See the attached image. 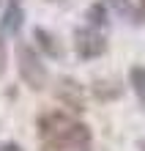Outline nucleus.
Segmentation results:
<instances>
[{"label":"nucleus","instance_id":"7ed1b4c3","mask_svg":"<svg viewBox=\"0 0 145 151\" xmlns=\"http://www.w3.org/2000/svg\"><path fill=\"white\" fill-rule=\"evenodd\" d=\"M74 50L82 60H93V58H101L107 52V36L96 28H77L74 30Z\"/></svg>","mask_w":145,"mask_h":151},{"label":"nucleus","instance_id":"f257e3e1","mask_svg":"<svg viewBox=\"0 0 145 151\" xmlns=\"http://www.w3.org/2000/svg\"><path fill=\"white\" fill-rule=\"evenodd\" d=\"M16 69H19L22 83L30 88V91H44L49 83V72L44 66L41 55L36 52L30 44H16Z\"/></svg>","mask_w":145,"mask_h":151},{"label":"nucleus","instance_id":"f8f14e48","mask_svg":"<svg viewBox=\"0 0 145 151\" xmlns=\"http://www.w3.org/2000/svg\"><path fill=\"white\" fill-rule=\"evenodd\" d=\"M129 17H131V22H134V25H142V22H145V0H140V3L131 8V14H129Z\"/></svg>","mask_w":145,"mask_h":151},{"label":"nucleus","instance_id":"f03ea898","mask_svg":"<svg viewBox=\"0 0 145 151\" xmlns=\"http://www.w3.org/2000/svg\"><path fill=\"white\" fill-rule=\"evenodd\" d=\"M90 140H93L90 127H88V124L74 121L60 137L44 143V148H47V151H90Z\"/></svg>","mask_w":145,"mask_h":151},{"label":"nucleus","instance_id":"39448f33","mask_svg":"<svg viewBox=\"0 0 145 151\" xmlns=\"http://www.w3.org/2000/svg\"><path fill=\"white\" fill-rule=\"evenodd\" d=\"M55 96L60 104H66L71 113H82L85 110V91L77 80L71 77H60L58 80V88H55Z\"/></svg>","mask_w":145,"mask_h":151},{"label":"nucleus","instance_id":"1a4fd4ad","mask_svg":"<svg viewBox=\"0 0 145 151\" xmlns=\"http://www.w3.org/2000/svg\"><path fill=\"white\" fill-rule=\"evenodd\" d=\"M129 85L134 96H137V102L145 107V66H131L129 69Z\"/></svg>","mask_w":145,"mask_h":151},{"label":"nucleus","instance_id":"ddd939ff","mask_svg":"<svg viewBox=\"0 0 145 151\" xmlns=\"http://www.w3.org/2000/svg\"><path fill=\"white\" fill-rule=\"evenodd\" d=\"M6 60H8V50H6V41L0 39V77L6 72Z\"/></svg>","mask_w":145,"mask_h":151},{"label":"nucleus","instance_id":"9d476101","mask_svg":"<svg viewBox=\"0 0 145 151\" xmlns=\"http://www.w3.org/2000/svg\"><path fill=\"white\" fill-rule=\"evenodd\" d=\"M93 96H96V99H101V102L118 99V96H121V85H118L115 80H99V83L93 85Z\"/></svg>","mask_w":145,"mask_h":151},{"label":"nucleus","instance_id":"20e7f679","mask_svg":"<svg viewBox=\"0 0 145 151\" xmlns=\"http://www.w3.org/2000/svg\"><path fill=\"white\" fill-rule=\"evenodd\" d=\"M71 124H74V118H71L69 113H63V110H49V113H44L41 118H39V135H41V143H49V140L60 137L63 132L71 127Z\"/></svg>","mask_w":145,"mask_h":151},{"label":"nucleus","instance_id":"2eb2a0df","mask_svg":"<svg viewBox=\"0 0 145 151\" xmlns=\"http://www.w3.org/2000/svg\"><path fill=\"white\" fill-rule=\"evenodd\" d=\"M140 151H145V140H142V143H140Z\"/></svg>","mask_w":145,"mask_h":151},{"label":"nucleus","instance_id":"4468645a","mask_svg":"<svg viewBox=\"0 0 145 151\" xmlns=\"http://www.w3.org/2000/svg\"><path fill=\"white\" fill-rule=\"evenodd\" d=\"M0 151H22V146H19V143H14V140H8V143L0 146Z\"/></svg>","mask_w":145,"mask_h":151},{"label":"nucleus","instance_id":"423d86ee","mask_svg":"<svg viewBox=\"0 0 145 151\" xmlns=\"http://www.w3.org/2000/svg\"><path fill=\"white\" fill-rule=\"evenodd\" d=\"M22 22H25V11L22 6L16 3V0H11L3 14V19H0V33H6V36H14V33L22 30Z\"/></svg>","mask_w":145,"mask_h":151},{"label":"nucleus","instance_id":"6e6552de","mask_svg":"<svg viewBox=\"0 0 145 151\" xmlns=\"http://www.w3.org/2000/svg\"><path fill=\"white\" fill-rule=\"evenodd\" d=\"M85 19H88V28H96V30H101L107 28V6L101 3V0H96V3H90L88 6V11H85Z\"/></svg>","mask_w":145,"mask_h":151},{"label":"nucleus","instance_id":"9b49d317","mask_svg":"<svg viewBox=\"0 0 145 151\" xmlns=\"http://www.w3.org/2000/svg\"><path fill=\"white\" fill-rule=\"evenodd\" d=\"M104 6H110L118 14H131V0H104Z\"/></svg>","mask_w":145,"mask_h":151},{"label":"nucleus","instance_id":"0eeeda50","mask_svg":"<svg viewBox=\"0 0 145 151\" xmlns=\"http://www.w3.org/2000/svg\"><path fill=\"white\" fill-rule=\"evenodd\" d=\"M33 41H36V47L44 50L49 58H60V55H63V50H60L58 39L52 36L49 30H44V28H33Z\"/></svg>","mask_w":145,"mask_h":151}]
</instances>
